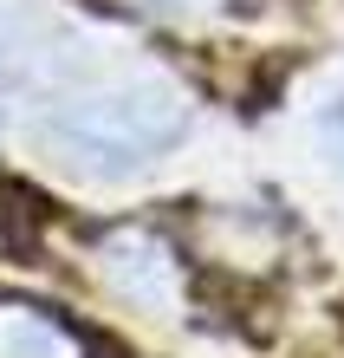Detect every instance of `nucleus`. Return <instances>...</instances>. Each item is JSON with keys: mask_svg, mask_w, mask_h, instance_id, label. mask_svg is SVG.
<instances>
[{"mask_svg": "<svg viewBox=\"0 0 344 358\" xmlns=\"http://www.w3.org/2000/svg\"><path fill=\"white\" fill-rule=\"evenodd\" d=\"M46 131L84 170H143L188 131V104L163 78H124V85L66 98Z\"/></svg>", "mask_w": 344, "mask_h": 358, "instance_id": "f257e3e1", "label": "nucleus"}, {"mask_svg": "<svg viewBox=\"0 0 344 358\" xmlns=\"http://www.w3.org/2000/svg\"><path fill=\"white\" fill-rule=\"evenodd\" d=\"M39 222H52V202L39 196V189H27L20 176H0V235H7L13 248H33Z\"/></svg>", "mask_w": 344, "mask_h": 358, "instance_id": "f03ea898", "label": "nucleus"}, {"mask_svg": "<svg viewBox=\"0 0 344 358\" xmlns=\"http://www.w3.org/2000/svg\"><path fill=\"white\" fill-rule=\"evenodd\" d=\"M0 98H7V52H0Z\"/></svg>", "mask_w": 344, "mask_h": 358, "instance_id": "7ed1b4c3", "label": "nucleus"}]
</instances>
